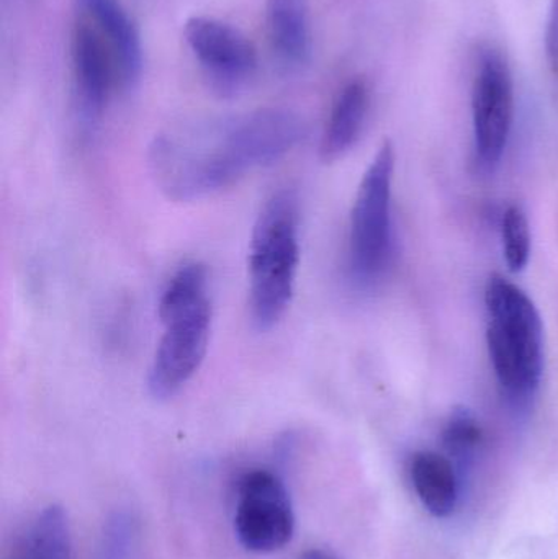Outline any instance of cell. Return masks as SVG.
I'll use <instances>...</instances> for the list:
<instances>
[{"mask_svg":"<svg viewBox=\"0 0 558 559\" xmlns=\"http://www.w3.org/2000/svg\"><path fill=\"white\" fill-rule=\"evenodd\" d=\"M475 153L485 167L500 163L513 127L514 85L510 64L500 49L478 52L472 87Z\"/></svg>","mask_w":558,"mask_h":559,"instance_id":"7","label":"cell"},{"mask_svg":"<svg viewBox=\"0 0 558 559\" xmlns=\"http://www.w3.org/2000/svg\"><path fill=\"white\" fill-rule=\"evenodd\" d=\"M187 45L222 92H235L258 68V52L245 33L209 16H192L183 28Z\"/></svg>","mask_w":558,"mask_h":559,"instance_id":"8","label":"cell"},{"mask_svg":"<svg viewBox=\"0 0 558 559\" xmlns=\"http://www.w3.org/2000/svg\"><path fill=\"white\" fill-rule=\"evenodd\" d=\"M82 16L104 36L117 62L118 79L131 87L140 79L143 48L136 25L118 0H75Z\"/></svg>","mask_w":558,"mask_h":559,"instance_id":"10","label":"cell"},{"mask_svg":"<svg viewBox=\"0 0 558 559\" xmlns=\"http://www.w3.org/2000/svg\"><path fill=\"white\" fill-rule=\"evenodd\" d=\"M504 259L511 272H521L530 262L531 231L526 213L518 205L508 206L501 219Z\"/></svg>","mask_w":558,"mask_h":559,"instance_id":"15","label":"cell"},{"mask_svg":"<svg viewBox=\"0 0 558 559\" xmlns=\"http://www.w3.org/2000/svg\"><path fill=\"white\" fill-rule=\"evenodd\" d=\"M304 136V120L284 108L176 128L151 144V177L167 199L193 202L277 163Z\"/></svg>","mask_w":558,"mask_h":559,"instance_id":"1","label":"cell"},{"mask_svg":"<svg viewBox=\"0 0 558 559\" xmlns=\"http://www.w3.org/2000/svg\"><path fill=\"white\" fill-rule=\"evenodd\" d=\"M412 479L423 506L435 518H448L459 499V479L454 466L435 452H418L412 460Z\"/></svg>","mask_w":558,"mask_h":559,"instance_id":"13","label":"cell"},{"mask_svg":"<svg viewBox=\"0 0 558 559\" xmlns=\"http://www.w3.org/2000/svg\"><path fill=\"white\" fill-rule=\"evenodd\" d=\"M484 442V429L475 419L474 414L467 409H459L452 413L448 426L444 429V443L449 452L454 455H472Z\"/></svg>","mask_w":558,"mask_h":559,"instance_id":"16","label":"cell"},{"mask_svg":"<svg viewBox=\"0 0 558 559\" xmlns=\"http://www.w3.org/2000/svg\"><path fill=\"white\" fill-rule=\"evenodd\" d=\"M546 52L550 74L558 87V0H553L546 29Z\"/></svg>","mask_w":558,"mask_h":559,"instance_id":"18","label":"cell"},{"mask_svg":"<svg viewBox=\"0 0 558 559\" xmlns=\"http://www.w3.org/2000/svg\"><path fill=\"white\" fill-rule=\"evenodd\" d=\"M301 559H340L336 555L330 554L327 550H318V548H313V550H308L307 554L304 555Z\"/></svg>","mask_w":558,"mask_h":559,"instance_id":"19","label":"cell"},{"mask_svg":"<svg viewBox=\"0 0 558 559\" xmlns=\"http://www.w3.org/2000/svg\"><path fill=\"white\" fill-rule=\"evenodd\" d=\"M370 108V87L364 79H354L337 95L321 140V159H341L357 143Z\"/></svg>","mask_w":558,"mask_h":559,"instance_id":"11","label":"cell"},{"mask_svg":"<svg viewBox=\"0 0 558 559\" xmlns=\"http://www.w3.org/2000/svg\"><path fill=\"white\" fill-rule=\"evenodd\" d=\"M395 147L383 141L364 174L351 212L349 267L359 283L373 282L389 262Z\"/></svg>","mask_w":558,"mask_h":559,"instance_id":"4","label":"cell"},{"mask_svg":"<svg viewBox=\"0 0 558 559\" xmlns=\"http://www.w3.org/2000/svg\"><path fill=\"white\" fill-rule=\"evenodd\" d=\"M71 528L59 506L43 509L5 559H71Z\"/></svg>","mask_w":558,"mask_h":559,"instance_id":"14","label":"cell"},{"mask_svg":"<svg viewBox=\"0 0 558 559\" xmlns=\"http://www.w3.org/2000/svg\"><path fill=\"white\" fill-rule=\"evenodd\" d=\"M235 532L239 544L252 554H274L290 544L294 504L277 473L256 468L239 478Z\"/></svg>","mask_w":558,"mask_h":559,"instance_id":"6","label":"cell"},{"mask_svg":"<svg viewBox=\"0 0 558 559\" xmlns=\"http://www.w3.org/2000/svg\"><path fill=\"white\" fill-rule=\"evenodd\" d=\"M268 33L284 64L300 68L310 61L311 28L308 0H268Z\"/></svg>","mask_w":558,"mask_h":559,"instance_id":"12","label":"cell"},{"mask_svg":"<svg viewBox=\"0 0 558 559\" xmlns=\"http://www.w3.org/2000/svg\"><path fill=\"white\" fill-rule=\"evenodd\" d=\"M300 210L294 190H278L262 206L249 246V309L252 324L269 331L294 298L300 264Z\"/></svg>","mask_w":558,"mask_h":559,"instance_id":"2","label":"cell"},{"mask_svg":"<svg viewBox=\"0 0 558 559\" xmlns=\"http://www.w3.org/2000/svg\"><path fill=\"white\" fill-rule=\"evenodd\" d=\"M134 521L131 515L118 512L105 527L102 537V559H130L134 544Z\"/></svg>","mask_w":558,"mask_h":559,"instance_id":"17","label":"cell"},{"mask_svg":"<svg viewBox=\"0 0 558 559\" xmlns=\"http://www.w3.org/2000/svg\"><path fill=\"white\" fill-rule=\"evenodd\" d=\"M157 316L164 334L147 373V390L156 400H170L195 377L209 350L212 302L209 295L163 302Z\"/></svg>","mask_w":558,"mask_h":559,"instance_id":"5","label":"cell"},{"mask_svg":"<svg viewBox=\"0 0 558 559\" xmlns=\"http://www.w3.org/2000/svg\"><path fill=\"white\" fill-rule=\"evenodd\" d=\"M71 56L79 111L85 123L94 124L107 107L115 81L120 79L110 46L82 15L72 29Z\"/></svg>","mask_w":558,"mask_h":559,"instance_id":"9","label":"cell"},{"mask_svg":"<svg viewBox=\"0 0 558 559\" xmlns=\"http://www.w3.org/2000/svg\"><path fill=\"white\" fill-rule=\"evenodd\" d=\"M487 344L495 374L513 403H527L543 377V321L517 283L491 275L485 288Z\"/></svg>","mask_w":558,"mask_h":559,"instance_id":"3","label":"cell"}]
</instances>
